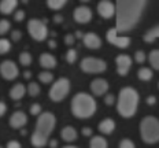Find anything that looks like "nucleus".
<instances>
[{"label":"nucleus","mask_w":159,"mask_h":148,"mask_svg":"<svg viewBox=\"0 0 159 148\" xmlns=\"http://www.w3.org/2000/svg\"><path fill=\"white\" fill-rule=\"evenodd\" d=\"M145 4L147 0H117L115 4L117 30L119 33L132 30L140 21Z\"/></svg>","instance_id":"obj_1"},{"label":"nucleus","mask_w":159,"mask_h":148,"mask_svg":"<svg viewBox=\"0 0 159 148\" xmlns=\"http://www.w3.org/2000/svg\"><path fill=\"white\" fill-rule=\"evenodd\" d=\"M55 128V115L52 113L40 114L37 123H36L34 132L32 134L30 143L36 148H43L48 144V139Z\"/></svg>","instance_id":"obj_2"},{"label":"nucleus","mask_w":159,"mask_h":148,"mask_svg":"<svg viewBox=\"0 0 159 148\" xmlns=\"http://www.w3.org/2000/svg\"><path fill=\"white\" fill-rule=\"evenodd\" d=\"M139 92L132 87H125L119 91L118 95V101H117V110L118 114L124 118H130L133 117L137 111L139 106Z\"/></svg>","instance_id":"obj_3"},{"label":"nucleus","mask_w":159,"mask_h":148,"mask_svg":"<svg viewBox=\"0 0 159 148\" xmlns=\"http://www.w3.org/2000/svg\"><path fill=\"white\" fill-rule=\"evenodd\" d=\"M96 101L89 93L80 92L71 99V113L77 118H89L96 113Z\"/></svg>","instance_id":"obj_4"},{"label":"nucleus","mask_w":159,"mask_h":148,"mask_svg":"<svg viewBox=\"0 0 159 148\" xmlns=\"http://www.w3.org/2000/svg\"><path fill=\"white\" fill-rule=\"evenodd\" d=\"M141 140L147 144H154L159 141V121L155 117H144L140 122Z\"/></svg>","instance_id":"obj_5"},{"label":"nucleus","mask_w":159,"mask_h":148,"mask_svg":"<svg viewBox=\"0 0 159 148\" xmlns=\"http://www.w3.org/2000/svg\"><path fill=\"white\" fill-rule=\"evenodd\" d=\"M70 81L67 78H59L58 81H55L52 84L51 89H49V99L55 103L58 101H62L63 99L69 95L70 92Z\"/></svg>","instance_id":"obj_6"},{"label":"nucleus","mask_w":159,"mask_h":148,"mask_svg":"<svg viewBox=\"0 0 159 148\" xmlns=\"http://www.w3.org/2000/svg\"><path fill=\"white\" fill-rule=\"evenodd\" d=\"M80 67L84 73L88 74H99V73H103L107 69V63L102 59L98 58H84L80 63Z\"/></svg>","instance_id":"obj_7"},{"label":"nucleus","mask_w":159,"mask_h":148,"mask_svg":"<svg viewBox=\"0 0 159 148\" xmlns=\"http://www.w3.org/2000/svg\"><path fill=\"white\" fill-rule=\"evenodd\" d=\"M28 32L30 34V37L36 41H43L47 38L48 36V29L44 21H40V19H30L28 22Z\"/></svg>","instance_id":"obj_8"},{"label":"nucleus","mask_w":159,"mask_h":148,"mask_svg":"<svg viewBox=\"0 0 159 148\" xmlns=\"http://www.w3.org/2000/svg\"><path fill=\"white\" fill-rule=\"evenodd\" d=\"M118 30L117 28H111L108 29L107 33H106V38H107V41L110 43V44L115 45V47L118 48H128L129 45H130V37H128V36H119L118 34Z\"/></svg>","instance_id":"obj_9"},{"label":"nucleus","mask_w":159,"mask_h":148,"mask_svg":"<svg viewBox=\"0 0 159 148\" xmlns=\"http://www.w3.org/2000/svg\"><path fill=\"white\" fill-rule=\"evenodd\" d=\"M0 75L4 80L12 81L19 75V69L12 61H3L0 63Z\"/></svg>","instance_id":"obj_10"},{"label":"nucleus","mask_w":159,"mask_h":148,"mask_svg":"<svg viewBox=\"0 0 159 148\" xmlns=\"http://www.w3.org/2000/svg\"><path fill=\"white\" fill-rule=\"evenodd\" d=\"M98 14L104 19L111 18L115 15V4H112L110 0H100L98 3Z\"/></svg>","instance_id":"obj_11"},{"label":"nucleus","mask_w":159,"mask_h":148,"mask_svg":"<svg viewBox=\"0 0 159 148\" xmlns=\"http://www.w3.org/2000/svg\"><path fill=\"white\" fill-rule=\"evenodd\" d=\"M73 16H74V21L78 22V24H88L92 19V11L87 6H80L74 10Z\"/></svg>","instance_id":"obj_12"},{"label":"nucleus","mask_w":159,"mask_h":148,"mask_svg":"<svg viewBox=\"0 0 159 148\" xmlns=\"http://www.w3.org/2000/svg\"><path fill=\"white\" fill-rule=\"evenodd\" d=\"M115 65H117V73L119 75H126L130 70L132 58L129 55H118L115 59Z\"/></svg>","instance_id":"obj_13"},{"label":"nucleus","mask_w":159,"mask_h":148,"mask_svg":"<svg viewBox=\"0 0 159 148\" xmlns=\"http://www.w3.org/2000/svg\"><path fill=\"white\" fill-rule=\"evenodd\" d=\"M91 91L96 96H103L108 91V82L103 78H96L91 82Z\"/></svg>","instance_id":"obj_14"},{"label":"nucleus","mask_w":159,"mask_h":148,"mask_svg":"<svg viewBox=\"0 0 159 148\" xmlns=\"http://www.w3.org/2000/svg\"><path fill=\"white\" fill-rule=\"evenodd\" d=\"M26 122H28V117L22 111H15L10 117V126L12 129H21V128H24L26 125Z\"/></svg>","instance_id":"obj_15"},{"label":"nucleus","mask_w":159,"mask_h":148,"mask_svg":"<svg viewBox=\"0 0 159 148\" xmlns=\"http://www.w3.org/2000/svg\"><path fill=\"white\" fill-rule=\"evenodd\" d=\"M82 41H84L85 47L89 48V49H98V48H100V45H102L100 37H99L96 33H92V32L87 33V34H84V37H82Z\"/></svg>","instance_id":"obj_16"},{"label":"nucleus","mask_w":159,"mask_h":148,"mask_svg":"<svg viewBox=\"0 0 159 148\" xmlns=\"http://www.w3.org/2000/svg\"><path fill=\"white\" fill-rule=\"evenodd\" d=\"M18 6V0H0V12L10 15Z\"/></svg>","instance_id":"obj_17"},{"label":"nucleus","mask_w":159,"mask_h":148,"mask_svg":"<svg viewBox=\"0 0 159 148\" xmlns=\"http://www.w3.org/2000/svg\"><path fill=\"white\" fill-rule=\"evenodd\" d=\"M40 66L44 69H54L56 66V59L54 55L51 54H47V52H44V54L40 55Z\"/></svg>","instance_id":"obj_18"},{"label":"nucleus","mask_w":159,"mask_h":148,"mask_svg":"<svg viewBox=\"0 0 159 148\" xmlns=\"http://www.w3.org/2000/svg\"><path fill=\"white\" fill-rule=\"evenodd\" d=\"M99 132L103 134H110L114 132L115 129V122L114 119H111V118H106V119H103L100 123H99Z\"/></svg>","instance_id":"obj_19"},{"label":"nucleus","mask_w":159,"mask_h":148,"mask_svg":"<svg viewBox=\"0 0 159 148\" xmlns=\"http://www.w3.org/2000/svg\"><path fill=\"white\" fill-rule=\"evenodd\" d=\"M61 137L63 139L66 143H71L77 139V130L73 126H65L61 132Z\"/></svg>","instance_id":"obj_20"},{"label":"nucleus","mask_w":159,"mask_h":148,"mask_svg":"<svg viewBox=\"0 0 159 148\" xmlns=\"http://www.w3.org/2000/svg\"><path fill=\"white\" fill-rule=\"evenodd\" d=\"M25 92H26L25 85L15 84L14 87L10 89V97H11L12 100H19V99H22L25 96Z\"/></svg>","instance_id":"obj_21"},{"label":"nucleus","mask_w":159,"mask_h":148,"mask_svg":"<svg viewBox=\"0 0 159 148\" xmlns=\"http://www.w3.org/2000/svg\"><path fill=\"white\" fill-rule=\"evenodd\" d=\"M89 148H108L107 140L102 136H95L92 137L91 143H89Z\"/></svg>","instance_id":"obj_22"},{"label":"nucleus","mask_w":159,"mask_h":148,"mask_svg":"<svg viewBox=\"0 0 159 148\" xmlns=\"http://www.w3.org/2000/svg\"><path fill=\"white\" fill-rule=\"evenodd\" d=\"M148 61L155 70H159V49H152L148 55Z\"/></svg>","instance_id":"obj_23"},{"label":"nucleus","mask_w":159,"mask_h":148,"mask_svg":"<svg viewBox=\"0 0 159 148\" xmlns=\"http://www.w3.org/2000/svg\"><path fill=\"white\" fill-rule=\"evenodd\" d=\"M157 38H159V25L150 29L144 34V41H147V43H152L154 40H157Z\"/></svg>","instance_id":"obj_24"},{"label":"nucleus","mask_w":159,"mask_h":148,"mask_svg":"<svg viewBox=\"0 0 159 148\" xmlns=\"http://www.w3.org/2000/svg\"><path fill=\"white\" fill-rule=\"evenodd\" d=\"M137 77L140 78L141 81H150L152 78V70L148 67H141L137 73Z\"/></svg>","instance_id":"obj_25"},{"label":"nucleus","mask_w":159,"mask_h":148,"mask_svg":"<svg viewBox=\"0 0 159 148\" xmlns=\"http://www.w3.org/2000/svg\"><path fill=\"white\" fill-rule=\"evenodd\" d=\"M67 3V0H47V6L51 10H61Z\"/></svg>","instance_id":"obj_26"},{"label":"nucleus","mask_w":159,"mask_h":148,"mask_svg":"<svg viewBox=\"0 0 159 148\" xmlns=\"http://www.w3.org/2000/svg\"><path fill=\"white\" fill-rule=\"evenodd\" d=\"M19 63L22 66H29L32 63V55L29 52H21V55H19Z\"/></svg>","instance_id":"obj_27"},{"label":"nucleus","mask_w":159,"mask_h":148,"mask_svg":"<svg viewBox=\"0 0 159 148\" xmlns=\"http://www.w3.org/2000/svg\"><path fill=\"white\" fill-rule=\"evenodd\" d=\"M39 80L41 82H44V84H49V82H52V80H54V75H52V73H49V71H41L39 74Z\"/></svg>","instance_id":"obj_28"},{"label":"nucleus","mask_w":159,"mask_h":148,"mask_svg":"<svg viewBox=\"0 0 159 148\" xmlns=\"http://www.w3.org/2000/svg\"><path fill=\"white\" fill-rule=\"evenodd\" d=\"M28 92H29V95L30 96H37V95H40V85L39 84H36V82H30V84L28 85Z\"/></svg>","instance_id":"obj_29"},{"label":"nucleus","mask_w":159,"mask_h":148,"mask_svg":"<svg viewBox=\"0 0 159 148\" xmlns=\"http://www.w3.org/2000/svg\"><path fill=\"white\" fill-rule=\"evenodd\" d=\"M11 49V44L7 38H0V55L7 54V52Z\"/></svg>","instance_id":"obj_30"},{"label":"nucleus","mask_w":159,"mask_h":148,"mask_svg":"<svg viewBox=\"0 0 159 148\" xmlns=\"http://www.w3.org/2000/svg\"><path fill=\"white\" fill-rule=\"evenodd\" d=\"M10 29H11V24L7 19H0V36H4Z\"/></svg>","instance_id":"obj_31"},{"label":"nucleus","mask_w":159,"mask_h":148,"mask_svg":"<svg viewBox=\"0 0 159 148\" xmlns=\"http://www.w3.org/2000/svg\"><path fill=\"white\" fill-rule=\"evenodd\" d=\"M66 61H67L69 63H74V62L77 61V51L73 48L69 49V51L66 52Z\"/></svg>","instance_id":"obj_32"},{"label":"nucleus","mask_w":159,"mask_h":148,"mask_svg":"<svg viewBox=\"0 0 159 148\" xmlns=\"http://www.w3.org/2000/svg\"><path fill=\"white\" fill-rule=\"evenodd\" d=\"M119 148H136V146L130 139H124L119 143Z\"/></svg>","instance_id":"obj_33"},{"label":"nucleus","mask_w":159,"mask_h":148,"mask_svg":"<svg viewBox=\"0 0 159 148\" xmlns=\"http://www.w3.org/2000/svg\"><path fill=\"white\" fill-rule=\"evenodd\" d=\"M134 61L137 62V63H143V62L145 61V54L143 51H137L134 54Z\"/></svg>","instance_id":"obj_34"},{"label":"nucleus","mask_w":159,"mask_h":148,"mask_svg":"<svg viewBox=\"0 0 159 148\" xmlns=\"http://www.w3.org/2000/svg\"><path fill=\"white\" fill-rule=\"evenodd\" d=\"M40 113H41V106L40 104H32L30 106V114L32 115H39Z\"/></svg>","instance_id":"obj_35"},{"label":"nucleus","mask_w":159,"mask_h":148,"mask_svg":"<svg viewBox=\"0 0 159 148\" xmlns=\"http://www.w3.org/2000/svg\"><path fill=\"white\" fill-rule=\"evenodd\" d=\"M24 18H25V11H22V10H18V11L14 12V19H15L16 22H21Z\"/></svg>","instance_id":"obj_36"},{"label":"nucleus","mask_w":159,"mask_h":148,"mask_svg":"<svg viewBox=\"0 0 159 148\" xmlns=\"http://www.w3.org/2000/svg\"><path fill=\"white\" fill-rule=\"evenodd\" d=\"M6 148H22V146H21V143H19V141L10 140L7 143V147H6Z\"/></svg>","instance_id":"obj_37"},{"label":"nucleus","mask_w":159,"mask_h":148,"mask_svg":"<svg viewBox=\"0 0 159 148\" xmlns=\"http://www.w3.org/2000/svg\"><path fill=\"white\" fill-rule=\"evenodd\" d=\"M114 100H115L114 95H106V97H104V103H106V104H108V106H111V104L114 103Z\"/></svg>","instance_id":"obj_38"},{"label":"nucleus","mask_w":159,"mask_h":148,"mask_svg":"<svg viewBox=\"0 0 159 148\" xmlns=\"http://www.w3.org/2000/svg\"><path fill=\"white\" fill-rule=\"evenodd\" d=\"M65 43L67 45H73V44H74V36H73V34H67L65 37Z\"/></svg>","instance_id":"obj_39"},{"label":"nucleus","mask_w":159,"mask_h":148,"mask_svg":"<svg viewBox=\"0 0 159 148\" xmlns=\"http://www.w3.org/2000/svg\"><path fill=\"white\" fill-rule=\"evenodd\" d=\"M11 38L14 41H18L19 38H21V32H19V30H14L11 33Z\"/></svg>","instance_id":"obj_40"},{"label":"nucleus","mask_w":159,"mask_h":148,"mask_svg":"<svg viewBox=\"0 0 159 148\" xmlns=\"http://www.w3.org/2000/svg\"><path fill=\"white\" fill-rule=\"evenodd\" d=\"M6 111H7V106H6V103L0 101V117H3V115L6 114Z\"/></svg>","instance_id":"obj_41"},{"label":"nucleus","mask_w":159,"mask_h":148,"mask_svg":"<svg viewBox=\"0 0 159 148\" xmlns=\"http://www.w3.org/2000/svg\"><path fill=\"white\" fill-rule=\"evenodd\" d=\"M82 134H84V136H91V134H92V129H91V128H82Z\"/></svg>","instance_id":"obj_42"},{"label":"nucleus","mask_w":159,"mask_h":148,"mask_svg":"<svg viewBox=\"0 0 159 148\" xmlns=\"http://www.w3.org/2000/svg\"><path fill=\"white\" fill-rule=\"evenodd\" d=\"M147 103L150 104V106H152V104L157 103V99H155V96H148L147 97Z\"/></svg>","instance_id":"obj_43"},{"label":"nucleus","mask_w":159,"mask_h":148,"mask_svg":"<svg viewBox=\"0 0 159 148\" xmlns=\"http://www.w3.org/2000/svg\"><path fill=\"white\" fill-rule=\"evenodd\" d=\"M75 37H77V38H82V37H84V34H82V32L77 30V32H75Z\"/></svg>","instance_id":"obj_44"},{"label":"nucleus","mask_w":159,"mask_h":148,"mask_svg":"<svg viewBox=\"0 0 159 148\" xmlns=\"http://www.w3.org/2000/svg\"><path fill=\"white\" fill-rule=\"evenodd\" d=\"M54 21L55 22H62V16L61 15H55L54 16Z\"/></svg>","instance_id":"obj_45"},{"label":"nucleus","mask_w":159,"mask_h":148,"mask_svg":"<svg viewBox=\"0 0 159 148\" xmlns=\"http://www.w3.org/2000/svg\"><path fill=\"white\" fill-rule=\"evenodd\" d=\"M48 45H49V48H55V47H56L54 40H49V41H48Z\"/></svg>","instance_id":"obj_46"},{"label":"nucleus","mask_w":159,"mask_h":148,"mask_svg":"<svg viewBox=\"0 0 159 148\" xmlns=\"http://www.w3.org/2000/svg\"><path fill=\"white\" fill-rule=\"evenodd\" d=\"M49 146H51V148H55L56 147V140H51V141H49Z\"/></svg>","instance_id":"obj_47"},{"label":"nucleus","mask_w":159,"mask_h":148,"mask_svg":"<svg viewBox=\"0 0 159 148\" xmlns=\"http://www.w3.org/2000/svg\"><path fill=\"white\" fill-rule=\"evenodd\" d=\"M25 78H30V71H25Z\"/></svg>","instance_id":"obj_48"},{"label":"nucleus","mask_w":159,"mask_h":148,"mask_svg":"<svg viewBox=\"0 0 159 148\" xmlns=\"http://www.w3.org/2000/svg\"><path fill=\"white\" fill-rule=\"evenodd\" d=\"M63 148H78V147H74V146H66V147H63Z\"/></svg>","instance_id":"obj_49"},{"label":"nucleus","mask_w":159,"mask_h":148,"mask_svg":"<svg viewBox=\"0 0 159 148\" xmlns=\"http://www.w3.org/2000/svg\"><path fill=\"white\" fill-rule=\"evenodd\" d=\"M81 2H84V3H87V2H89V0H81Z\"/></svg>","instance_id":"obj_50"},{"label":"nucleus","mask_w":159,"mask_h":148,"mask_svg":"<svg viewBox=\"0 0 159 148\" xmlns=\"http://www.w3.org/2000/svg\"><path fill=\"white\" fill-rule=\"evenodd\" d=\"M158 87H159V84H158Z\"/></svg>","instance_id":"obj_51"},{"label":"nucleus","mask_w":159,"mask_h":148,"mask_svg":"<svg viewBox=\"0 0 159 148\" xmlns=\"http://www.w3.org/2000/svg\"><path fill=\"white\" fill-rule=\"evenodd\" d=\"M0 148H2V147H0Z\"/></svg>","instance_id":"obj_52"}]
</instances>
